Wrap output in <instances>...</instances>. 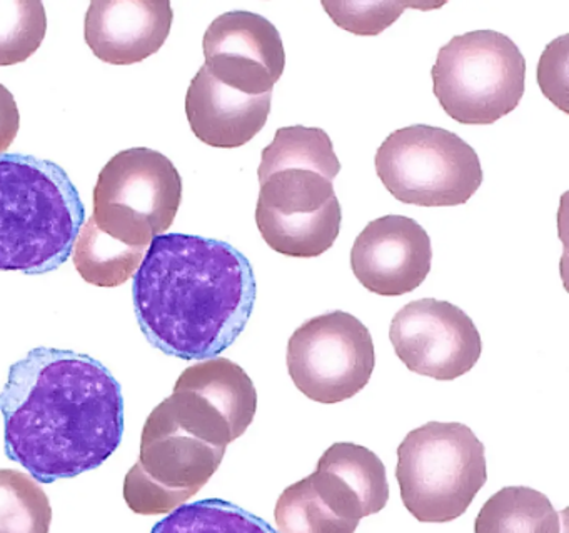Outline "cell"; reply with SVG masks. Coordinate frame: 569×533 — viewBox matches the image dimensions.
Instances as JSON below:
<instances>
[{"label": "cell", "instance_id": "cell-8", "mask_svg": "<svg viewBox=\"0 0 569 533\" xmlns=\"http://www.w3.org/2000/svg\"><path fill=\"white\" fill-rule=\"evenodd\" d=\"M182 200L181 173L158 150L116 153L98 177L92 220L111 239L149 249L174 222Z\"/></svg>", "mask_w": 569, "mask_h": 533}, {"label": "cell", "instance_id": "cell-7", "mask_svg": "<svg viewBox=\"0 0 569 533\" xmlns=\"http://www.w3.org/2000/svg\"><path fill=\"white\" fill-rule=\"evenodd\" d=\"M375 165L388 192L409 205H465L482 183L481 162L469 143L421 123L389 133Z\"/></svg>", "mask_w": 569, "mask_h": 533}, {"label": "cell", "instance_id": "cell-22", "mask_svg": "<svg viewBox=\"0 0 569 533\" xmlns=\"http://www.w3.org/2000/svg\"><path fill=\"white\" fill-rule=\"evenodd\" d=\"M279 533H355L359 523L339 519L316 493L309 476L279 495L274 509Z\"/></svg>", "mask_w": 569, "mask_h": 533}, {"label": "cell", "instance_id": "cell-11", "mask_svg": "<svg viewBox=\"0 0 569 533\" xmlns=\"http://www.w3.org/2000/svg\"><path fill=\"white\" fill-rule=\"evenodd\" d=\"M389 339L411 372L439 382L468 373L482 352L471 316L446 300L421 299L402 306L392 316Z\"/></svg>", "mask_w": 569, "mask_h": 533}, {"label": "cell", "instance_id": "cell-16", "mask_svg": "<svg viewBox=\"0 0 569 533\" xmlns=\"http://www.w3.org/2000/svg\"><path fill=\"white\" fill-rule=\"evenodd\" d=\"M174 386L201 396L224 416L236 436H242L258 410V392L251 376L238 363L222 356L202 360L179 375Z\"/></svg>", "mask_w": 569, "mask_h": 533}, {"label": "cell", "instance_id": "cell-20", "mask_svg": "<svg viewBox=\"0 0 569 533\" xmlns=\"http://www.w3.org/2000/svg\"><path fill=\"white\" fill-rule=\"evenodd\" d=\"M151 533H279L261 516L221 499L184 505L156 523Z\"/></svg>", "mask_w": 569, "mask_h": 533}, {"label": "cell", "instance_id": "cell-12", "mask_svg": "<svg viewBox=\"0 0 569 533\" xmlns=\"http://www.w3.org/2000/svg\"><path fill=\"white\" fill-rule=\"evenodd\" d=\"M202 49L209 73L246 95L272 93L284 73L281 33L259 13H222L206 30Z\"/></svg>", "mask_w": 569, "mask_h": 533}, {"label": "cell", "instance_id": "cell-21", "mask_svg": "<svg viewBox=\"0 0 569 533\" xmlns=\"http://www.w3.org/2000/svg\"><path fill=\"white\" fill-rule=\"evenodd\" d=\"M48 493L28 473L0 469V533H49Z\"/></svg>", "mask_w": 569, "mask_h": 533}, {"label": "cell", "instance_id": "cell-19", "mask_svg": "<svg viewBox=\"0 0 569 533\" xmlns=\"http://www.w3.org/2000/svg\"><path fill=\"white\" fill-rule=\"evenodd\" d=\"M148 249L128 247L99 230L94 220L82 225L72 249L79 275L96 286H119L128 282L144 260Z\"/></svg>", "mask_w": 569, "mask_h": 533}, {"label": "cell", "instance_id": "cell-3", "mask_svg": "<svg viewBox=\"0 0 569 533\" xmlns=\"http://www.w3.org/2000/svg\"><path fill=\"white\" fill-rule=\"evenodd\" d=\"M341 163L318 127H281L262 150L256 223L262 240L286 257L315 259L335 245L342 210L332 180Z\"/></svg>", "mask_w": 569, "mask_h": 533}, {"label": "cell", "instance_id": "cell-1", "mask_svg": "<svg viewBox=\"0 0 569 533\" xmlns=\"http://www.w3.org/2000/svg\"><path fill=\"white\" fill-rule=\"evenodd\" d=\"M6 455L41 483L101 466L121 445V385L94 356L38 346L0 392Z\"/></svg>", "mask_w": 569, "mask_h": 533}, {"label": "cell", "instance_id": "cell-15", "mask_svg": "<svg viewBox=\"0 0 569 533\" xmlns=\"http://www.w3.org/2000/svg\"><path fill=\"white\" fill-rule=\"evenodd\" d=\"M272 93L246 95L219 82L204 66L186 93L192 133L214 149H238L251 142L268 122Z\"/></svg>", "mask_w": 569, "mask_h": 533}, {"label": "cell", "instance_id": "cell-2", "mask_svg": "<svg viewBox=\"0 0 569 533\" xmlns=\"http://www.w3.org/2000/svg\"><path fill=\"white\" fill-rule=\"evenodd\" d=\"M254 270L231 243L186 233L156 237L134 273L136 316L166 355L209 360L241 335L254 310Z\"/></svg>", "mask_w": 569, "mask_h": 533}, {"label": "cell", "instance_id": "cell-18", "mask_svg": "<svg viewBox=\"0 0 569 533\" xmlns=\"http://www.w3.org/2000/svg\"><path fill=\"white\" fill-rule=\"evenodd\" d=\"M318 469L335 476L358 499L366 516L381 512L389 500L385 463L372 450L351 442L332 443L318 462Z\"/></svg>", "mask_w": 569, "mask_h": 533}, {"label": "cell", "instance_id": "cell-25", "mask_svg": "<svg viewBox=\"0 0 569 533\" xmlns=\"http://www.w3.org/2000/svg\"><path fill=\"white\" fill-rule=\"evenodd\" d=\"M21 127L18 102L8 87L0 83V155L12 145Z\"/></svg>", "mask_w": 569, "mask_h": 533}, {"label": "cell", "instance_id": "cell-24", "mask_svg": "<svg viewBox=\"0 0 569 533\" xmlns=\"http://www.w3.org/2000/svg\"><path fill=\"white\" fill-rule=\"evenodd\" d=\"M336 26L356 36H379L401 17L405 9H425L409 2H328L322 0Z\"/></svg>", "mask_w": 569, "mask_h": 533}, {"label": "cell", "instance_id": "cell-14", "mask_svg": "<svg viewBox=\"0 0 569 533\" xmlns=\"http://www.w3.org/2000/svg\"><path fill=\"white\" fill-rule=\"evenodd\" d=\"M172 20L168 0H92L86 12V42L102 62L134 66L164 46Z\"/></svg>", "mask_w": 569, "mask_h": 533}, {"label": "cell", "instance_id": "cell-6", "mask_svg": "<svg viewBox=\"0 0 569 533\" xmlns=\"http://www.w3.org/2000/svg\"><path fill=\"white\" fill-rule=\"evenodd\" d=\"M431 76L432 92L452 120L489 125L521 102L526 60L505 33L475 30L441 47Z\"/></svg>", "mask_w": 569, "mask_h": 533}, {"label": "cell", "instance_id": "cell-10", "mask_svg": "<svg viewBox=\"0 0 569 533\" xmlns=\"http://www.w3.org/2000/svg\"><path fill=\"white\" fill-rule=\"evenodd\" d=\"M286 363L302 395L331 405L368 385L376 365L375 342L361 320L336 310L296 329Z\"/></svg>", "mask_w": 569, "mask_h": 533}, {"label": "cell", "instance_id": "cell-4", "mask_svg": "<svg viewBox=\"0 0 569 533\" xmlns=\"http://www.w3.org/2000/svg\"><path fill=\"white\" fill-rule=\"evenodd\" d=\"M86 207L51 160L0 155V270L41 275L68 262Z\"/></svg>", "mask_w": 569, "mask_h": 533}, {"label": "cell", "instance_id": "cell-9", "mask_svg": "<svg viewBox=\"0 0 569 533\" xmlns=\"http://www.w3.org/2000/svg\"><path fill=\"white\" fill-rule=\"evenodd\" d=\"M226 449L179 429L156 406L146 420L139 460L124 479V500L138 515H166L184 505L218 472Z\"/></svg>", "mask_w": 569, "mask_h": 533}, {"label": "cell", "instance_id": "cell-17", "mask_svg": "<svg viewBox=\"0 0 569 533\" xmlns=\"http://www.w3.org/2000/svg\"><path fill=\"white\" fill-rule=\"evenodd\" d=\"M475 533H561V522L545 493L506 486L479 510Z\"/></svg>", "mask_w": 569, "mask_h": 533}, {"label": "cell", "instance_id": "cell-5", "mask_svg": "<svg viewBox=\"0 0 569 533\" xmlns=\"http://www.w3.org/2000/svg\"><path fill=\"white\" fill-rule=\"evenodd\" d=\"M396 479L402 503L416 520L452 522L488 480L485 445L462 423H425L398 446Z\"/></svg>", "mask_w": 569, "mask_h": 533}, {"label": "cell", "instance_id": "cell-13", "mask_svg": "<svg viewBox=\"0 0 569 533\" xmlns=\"http://www.w3.org/2000/svg\"><path fill=\"white\" fill-rule=\"evenodd\" d=\"M428 232L405 215H385L365 227L351 250V269L369 292L399 296L418 289L431 272Z\"/></svg>", "mask_w": 569, "mask_h": 533}, {"label": "cell", "instance_id": "cell-23", "mask_svg": "<svg viewBox=\"0 0 569 533\" xmlns=\"http://www.w3.org/2000/svg\"><path fill=\"white\" fill-rule=\"evenodd\" d=\"M48 32L44 3L0 0V67L26 62L38 52Z\"/></svg>", "mask_w": 569, "mask_h": 533}]
</instances>
